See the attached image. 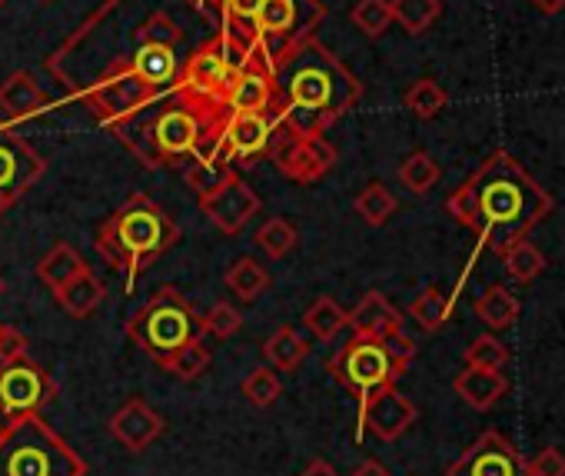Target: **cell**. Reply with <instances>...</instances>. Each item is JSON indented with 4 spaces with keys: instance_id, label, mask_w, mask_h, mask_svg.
Masks as SVG:
<instances>
[{
    "instance_id": "6da1fadb",
    "label": "cell",
    "mask_w": 565,
    "mask_h": 476,
    "mask_svg": "<svg viewBox=\"0 0 565 476\" xmlns=\"http://www.w3.org/2000/svg\"><path fill=\"white\" fill-rule=\"evenodd\" d=\"M446 210L479 236L482 247L502 257L555 210V200L512 154L495 150L449 193Z\"/></svg>"
},
{
    "instance_id": "7a4b0ae2",
    "label": "cell",
    "mask_w": 565,
    "mask_h": 476,
    "mask_svg": "<svg viewBox=\"0 0 565 476\" xmlns=\"http://www.w3.org/2000/svg\"><path fill=\"white\" fill-rule=\"evenodd\" d=\"M273 74L279 84L276 127L297 137H323V130L350 114L363 97L356 74L317 38L290 51Z\"/></svg>"
},
{
    "instance_id": "3957f363",
    "label": "cell",
    "mask_w": 565,
    "mask_h": 476,
    "mask_svg": "<svg viewBox=\"0 0 565 476\" xmlns=\"http://www.w3.org/2000/svg\"><path fill=\"white\" fill-rule=\"evenodd\" d=\"M177 241V220L153 197L134 193L97 226L94 247L114 271L127 274V281H137L153 261L173 251Z\"/></svg>"
},
{
    "instance_id": "277c9868",
    "label": "cell",
    "mask_w": 565,
    "mask_h": 476,
    "mask_svg": "<svg viewBox=\"0 0 565 476\" xmlns=\"http://www.w3.org/2000/svg\"><path fill=\"white\" fill-rule=\"evenodd\" d=\"M87 459L41 413L0 430V476H87Z\"/></svg>"
},
{
    "instance_id": "5b68a950",
    "label": "cell",
    "mask_w": 565,
    "mask_h": 476,
    "mask_svg": "<svg viewBox=\"0 0 565 476\" xmlns=\"http://www.w3.org/2000/svg\"><path fill=\"white\" fill-rule=\"evenodd\" d=\"M127 337L147 357L163 360L177 347H183L190 340H203V314L177 287H160L127 320Z\"/></svg>"
},
{
    "instance_id": "8992f818",
    "label": "cell",
    "mask_w": 565,
    "mask_h": 476,
    "mask_svg": "<svg viewBox=\"0 0 565 476\" xmlns=\"http://www.w3.org/2000/svg\"><path fill=\"white\" fill-rule=\"evenodd\" d=\"M170 91V87H167ZM84 107L94 114L97 124H104L110 134L120 130L124 124H130L134 117H140L163 91L153 87L134 64L130 54L110 57V64L87 84L77 91Z\"/></svg>"
},
{
    "instance_id": "52a82bcc",
    "label": "cell",
    "mask_w": 565,
    "mask_h": 476,
    "mask_svg": "<svg viewBox=\"0 0 565 476\" xmlns=\"http://www.w3.org/2000/svg\"><path fill=\"white\" fill-rule=\"evenodd\" d=\"M323 21H327L323 0H263L259 14L249 24L256 54L269 67H276L290 51L313 41Z\"/></svg>"
},
{
    "instance_id": "ba28073f",
    "label": "cell",
    "mask_w": 565,
    "mask_h": 476,
    "mask_svg": "<svg viewBox=\"0 0 565 476\" xmlns=\"http://www.w3.org/2000/svg\"><path fill=\"white\" fill-rule=\"evenodd\" d=\"M327 370L356 400L370 396L380 387H393L406 373V367L393 357L386 337L383 340H376V337H353L350 343H343L330 357Z\"/></svg>"
},
{
    "instance_id": "9c48e42d",
    "label": "cell",
    "mask_w": 565,
    "mask_h": 476,
    "mask_svg": "<svg viewBox=\"0 0 565 476\" xmlns=\"http://www.w3.org/2000/svg\"><path fill=\"white\" fill-rule=\"evenodd\" d=\"M57 390V380L31 353L0 360V420L4 423L41 413Z\"/></svg>"
},
{
    "instance_id": "30bf717a",
    "label": "cell",
    "mask_w": 565,
    "mask_h": 476,
    "mask_svg": "<svg viewBox=\"0 0 565 476\" xmlns=\"http://www.w3.org/2000/svg\"><path fill=\"white\" fill-rule=\"evenodd\" d=\"M266 157L276 163V170L282 177L294 180V183H317L340 160L337 147L327 137H297V134H287L282 127H276Z\"/></svg>"
},
{
    "instance_id": "8fae6325",
    "label": "cell",
    "mask_w": 565,
    "mask_h": 476,
    "mask_svg": "<svg viewBox=\"0 0 565 476\" xmlns=\"http://www.w3.org/2000/svg\"><path fill=\"white\" fill-rule=\"evenodd\" d=\"M44 157L14 127L0 120V213L11 210L44 177Z\"/></svg>"
},
{
    "instance_id": "7c38bea8",
    "label": "cell",
    "mask_w": 565,
    "mask_h": 476,
    "mask_svg": "<svg viewBox=\"0 0 565 476\" xmlns=\"http://www.w3.org/2000/svg\"><path fill=\"white\" fill-rule=\"evenodd\" d=\"M233 77H236V71L226 61L223 41H220V34H213L206 44H200L190 54L186 64H180V77H177L173 87L183 91V94H190V97L223 104V94H226V87H230Z\"/></svg>"
},
{
    "instance_id": "4fadbf2b",
    "label": "cell",
    "mask_w": 565,
    "mask_h": 476,
    "mask_svg": "<svg viewBox=\"0 0 565 476\" xmlns=\"http://www.w3.org/2000/svg\"><path fill=\"white\" fill-rule=\"evenodd\" d=\"M419 420V406L403 396L393 387H380L373 390L370 396L360 400V430H356V440H363V433H373L376 440L383 443H396L403 433H409Z\"/></svg>"
},
{
    "instance_id": "5bb4252c",
    "label": "cell",
    "mask_w": 565,
    "mask_h": 476,
    "mask_svg": "<svg viewBox=\"0 0 565 476\" xmlns=\"http://www.w3.org/2000/svg\"><path fill=\"white\" fill-rule=\"evenodd\" d=\"M276 134V114H226L220 130V160L249 167L266 157Z\"/></svg>"
},
{
    "instance_id": "9a60e30c",
    "label": "cell",
    "mask_w": 565,
    "mask_h": 476,
    "mask_svg": "<svg viewBox=\"0 0 565 476\" xmlns=\"http://www.w3.org/2000/svg\"><path fill=\"white\" fill-rule=\"evenodd\" d=\"M446 476H525V459L502 433L486 430L456 463H449Z\"/></svg>"
},
{
    "instance_id": "2e32d148",
    "label": "cell",
    "mask_w": 565,
    "mask_h": 476,
    "mask_svg": "<svg viewBox=\"0 0 565 476\" xmlns=\"http://www.w3.org/2000/svg\"><path fill=\"white\" fill-rule=\"evenodd\" d=\"M223 107L230 114H276L279 107V84L273 67L253 54L249 64L230 81L226 94H223Z\"/></svg>"
},
{
    "instance_id": "e0dca14e",
    "label": "cell",
    "mask_w": 565,
    "mask_h": 476,
    "mask_svg": "<svg viewBox=\"0 0 565 476\" xmlns=\"http://www.w3.org/2000/svg\"><path fill=\"white\" fill-rule=\"evenodd\" d=\"M200 210L206 213V220H210L220 233L233 236V233H239V230L259 213V197H256V190H253L249 183H243V177L236 173V177H230L223 187H216L213 193L200 197Z\"/></svg>"
},
{
    "instance_id": "ac0fdd59",
    "label": "cell",
    "mask_w": 565,
    "mask_h": 476,
    "mask_svg": "<svg viewBox=\"0 0 565 476\" xmlns=\"http://www.w3.org/2000/svg\"><path fill=\"white\" fill-rule=\"evenodd\" d=\"M107 430L110 436L127 449V453H143L150 449L163 430H167V420L143 400V396H130L110 420H107Z\"/></svg>"
},
{
    "instance_id": "d6986e66",
    "label": "cell",
    "mask_w": 565,
    "mask_h": 476,
    "mask_svg": "<svg viewBox=\"0 0 565 476\" xmlns=\"http://www.w3.org/2000/svg\"><path fill=\"white\" fill-rule=\"evenodd\" d=\"M347 327L353 330V337H376V340H383V337L403 330V314L386 300V294L370 290L350 310V324Z\"/></svg>"
},
{
    "instance_id": "ffe728a7",
    "label": "cell",
    "mask_w": 565,
    "mask_h": 476,
    "mask_svg": "<svg viewBox=\"0 0 565 476\" xmlns=\"http://www.w3.org/2000/svg\"><path fill=\"white\" fill-rule=\"evenodd\" d=\"M452 390H456V396H459L469 410L486 413V410H492V406L509 393V380H505V373H502V370H479V367H466L462 373H456Z\"/></svg>"
},
{
    "instance_id": "44dd1931",
    "label": "cell",
    "mask_w": 565,
    "mask_h": 476,
    "mask_svg": "<svg viewBox=\"0 0 565 476\" xmlns=\"http://www.w3.org/2000/svg\"><path fill=\"white\" fill-rule=\"evenodd\" d=\"M51 97L44 94V87L38 84V77L31 71H14L4 84H0V110L8 117H34L41 110H47Z\"/></svg>"
},
{
    "instance_id": "7402d4cb",
    "label": "cell",
    "mask_w": 565,
    "mask_h": 476,
    "mask_svg": "<svg viewBox=\"0 0 565 476\" xmlns=\"http://www.w3.org/2000/svg\"><path fill=\"white\" fill-rule=\"evenodd\" d=\"M310 350H313L310 340H307L303 334H297L294 327H276V330L263 340V347H259L266 367H273V370H279V373H294V370L310 357Z\"/></svg>"
},
{
    "instance_id": "603a6c76",
    "label": "cell",
    "mask_w": 565,
    "mask_h": 476,
    "mask_svg": "<svg viewBox=\"0 0 565 476\" xmlns=\"http://www.w3.org/2000/svg\"><path fill=\"white\" fill-rule=\"evenodd\" d=\"M130 64L160 91L173 87L177 77H180V57L167 44H137L134 54H130Z\"/></svg>"
},
{
    "instance_id": "cb8c5ba5",
    "label": "cell",
    "mask_w": 565,
    "mask_h": 476,
    "mask_svg": "<svg viewBox=\"0 0 565 476\" xmlns=\"http://www.w3.org/2000/svg\"><path fill=\"white\" fill-rule=\"evenodd\" d=\"M84 271H90L87 261H84L67 241H57V244L38 261V277H41V284H47L54 294H57L61 287H67L74 277H81Z\"/></svg>"
},
{
    "instance_id": "d4e9b609",
    "label": "cell",
    "mask_w": 565,
    "mask_h": 476,
    "mask_svg": "<svg viewBox=\"0 0 565 476\" xmlns=\"http://www.w3.org/2000/svg\"><path fill=\"white\" fill-rule=\"evenodd\" d=\"M54 297H57V304H61L74 320H84V317H90V314L104 304L107 287H104L90 271H84V274H81V277H74L67 287H61Z\"/></svg>"
},
{
    "instance_id": "484cf974",
    "label": "cell",
    "mask_w": 565,
    "mask_h": 476,
    "mask_svg": "<svg viewBox=\"0 0 565 476\" xmlns=\"http://www.w3.org/2000/svg\"><path fill=\"white\" fill-rule=\"evenodd\" d=\"M223 281H226L230 294H233L236 300H243V304H256V300L266 294V287L273 284L269 271H266L256 257H239V261H233Z\"/></svg>"
},
{
    "instance_id": "4316f807",
    "label": "cell",
    "mask_w": 565,
    "mask_h": 476,
    "mask_svg": "<svg viewBox=\"0 0 565 476\" xmlns=\"http://www.w3.org/2000/svg\"><path fill=\"white\" fill-rule=\"evenodd\" d=\"M476 317L489 327V330H509L512 324H515V317H519V300H515V294L509 290V287H502V284H492V287H486L482 290V297L476 300Z\"/></svg>"
},
{
    "instance_id": "83f0119b",
    "label": "cell",
    "mask_w": 565,
    "mask_h": 476,
    "mask_svg": "<svg viewBox=\"0 0 565 476\" xmlns=\"http://www.w3.org/2000/svg\"><path fill=\"white\" fill-rule=\"evenodd\" d=\"M253 244L269 257V261H282L287 254L297 251L300 244V230L287 220V216H269L259 223V230L253 233Z\"/></svg>"
},
{
    "instance_id": "f1b7e54d",
    "label": "cell",
    "mask_w": 565,
    "mask_h": 476,
    "mask_svg": "<svg viewBox=\"0 0 565 476\" xmlns=\"http://www.w3.org/2000/svg\"><path fill=\"white\" fill-rule=\"evenodd\" d=\"M350 324V310H343L333 297H317L307 314H303V327L320 340V343H333L340 330H347Z\"/></svg>"
},
{
    "instance_id": "f546056e",
    "label": "cell",
    "mask_w": 565,
    "mask_h": 476,
    "mask_svg": "<svg viewBox=\"0 0 565 476\" xmlns=\"http://www.w3.org/2000/svg\"><path fill=\"white\" fill-rule=\"evenodd\" d=\"M157 367H160L163 373L183 380V383H193V380H200V377L206 373V367H210V350L203 347V340H190V343L177 347L173 353H167L163 360H157Z\"/></svg>"
},
{
    "instance_id": "4dcf8cb0",
    "label": "cell",
    "mask_w": 565,
    "mask_h": 476,
    "mask_svg": "<svg viewBox=\"0 0 565 476\" xmlns=\"http://www.w3.org/2000/svg\"><path fill=\"white\" fill-rule=\"evenodd\" d=\"M390 4H393V24H399L409 38L426 34L443 14V0H390Z\"/></svg>"
},
{
    "instance_id": "1f68e13d",
    "label": "cell",
    "mask_w": 565,
    "mask_h": 476,
    "mask_svg": "<svg viewBox=\"0 0 565 476\" xmlns=\"http://www.w3.org/2000/svg\"><path fill=\"white\" fill-rule=\"evenodd\" d=\"M396 193L386 187V183H380V180H373V183H366L360 193H356V200H353V210L363 216V223H370V226H383V223H390V216L396 213Z\"/></svg>"
},
{
    "instance_id": "d6a6232c",
    "label": "cell",
    "mask_w": 565,
    "mask_h": 476,
    "mask_svg": "<svg viewBox=\"0 0 565 476\" xmlns=\"http://www.w3.org/2000/svg\"><path fill=\"white\" fill-rule=\"evenodd\" d=\"M502 267H505V274H509V281H515V284H532L535 277H542V271L548 267L545 264V254L529 241H519L515 247H509L505 254H502Z\"/></svg>"
},
{
    "instance_id": "836d02e7",
    "label": "cell",
    "mask_w": 565,
    "mask_h": 476,
    "mask_svg": "<svg viewBox=\"0 0 565 476\" xmlns=\"http://www.w3.org/2000/svg\"><path fill=\"white\" fill-rule=\"evenodd\" d=\"M439 177H443V170H439L436 157L426 154V150H413V154L399 163V183H403L409 193H416V197L429 193V190L439 183Z\"/></svg>"
},
{
    "instance_id": "e575fe53",
    "label": "cell",
    "mask_w": 565,
    "mask_h": 476,
    "mask_svg": "<svg viewBox=\"0 0 565 476\" xmlns=\"http://www.w3.org/2000/svg\"><path fill=\"white\" fill-rule=\"evenodd\" d=\"M449 314H452V297H446L439 287H426V290L409 304V317H413L426 334L443 330L446 320H449Z\"/></svg>"
},
{
    "instance_id": "d590c367",
    "label": "cell",
    "mask_w": 565,
    "mask_h": 476,
    "mask_svg": "<svg viewBox=\"0 0 565 476\" xmlns=\"http://www.w3.org/2000/svg\"><path fill=\"white\" fill-rule=\"evenodd\" d=\"M403 104H406V110H409L413 117H419V120H433V117H439V114L446 110L449 94H446L433 77H419V81L403 94Z\"/></svg>"
},
{
    "instance_id": "8d00e7d4",
    "label": "cell",
    "mask_w": 565,
    "mask_h": 476,
    "mask_svg": "<svg viewBox=\"0 0 565 476\" xmlns=\"http://www.w3.org/2000/svg\"><path fill=\"white\" fill-rule=\"evenodd\" d=\"M350 21L360 28L363 38L380 41L393 28V4L390 0H356V8L350 11Z\"/></svg>"
},
{
    "instance_id": "74e56055",
    "label": "cell",
    "mask_w": 565,
    "mask_h": 476,
    "mask_svg": "<svg viewBox=\"0 0 565 476\" xmlns=\"http://www.w3.org/2000/svg\"><path fill=\"white\" fill-rule=\"evenodd\" d=\"M230 177H236V167H230V163H220V160H190L186 163V170H183V180H186V187L196 193V197H206V193H213L216 187H223Z\"/></svg>"
},
{
    "instance_id": "f35d334b",
    "label": "cell",
    "mask_w": 565,
    "mask_h": 476,
    "mask_svg": "<svg viewBox=\"0 0 565 476\" xmlns=\"http://www.w3.org/2000/svg\"><path fill=\"white\" fill-rule=\"evenodd\" d=\"M134 41L137 44H167V47H177L183 41V28L170 14L153 11L150 18L140 21V28L134 31Z\"/></svg>"
},
{
    "instance_id": "ab89813d",
    "label": "cell",
    "mask_w": 565,
    "mask_h": 476,
    "mask_svg": "<svg viewBox=\"0 0 565 476\" xmlns=\"http://www.w3.org/2000/svg\"><path fill=\"white\" fill-rule=\"evenodd\" d=\"M239 390H243V396H246L253 406L266 410V406H273V403L279 400L282 383H279V377H276L273 367H256V370H249V377L243 380Z\"/></svg>"
},
{
    "instance_id": "60d3db41",
    "label": "cell",
    "mask_w": 565,
    "mask_h": 476,
    "mask_svg": "<svg viewBox=\"0 0 565 476\" xmlns=\"http://www.w3.org/2000/svg\"><path fill=\"white\" fill-rule=\"evenodd\" d=\"M509 363V347L495 334H482L466 347V367L479 370H502Z\"/></svg>"
},
{
    "instance_id": "b9f144b4",
    "label": "cell",
    "mask_w": 565,
    "mask_h": 476,
    "mask_svg": "<svg viewBox=\"0 0 565 476\" xmlns=\"http://www.w3.org/2000/svg\"><path fill=\"white\" fill-rule=\"evenodd\" d=\"M243 327V317L233 304L226 300H216L206 314H203V334L216 337V340H230L236 330Z\"/></svg>"
},
{
    "instance_id": "7bdbcfd3",
    "label": "cell",
    "mask_w": 565,
    "mask_h": 476,
    "mask_svg": "<svg viewBox=\"0 0 565 476\" xmlns=\"http://www.w3.org/2000/svg\"><path fill=\"white\" fill-rule=\"evenodd\" d=\"M525 476H565V453L558 446H542L525 459Z\"/></svg>"
},
{
    "instance_id": "ee69618b",
    "label": "cell",
    "mask_w": 565,
    "mask_h": 476,
    "mask_svg": "<svg viewBox=\"0 0 565 476\" xmlns=\"http://www.w3.org/2000/svg\"><path fill=\"white\" fill-rule=\"evenodd\" d=\"M263 0H220V24H243L249 28L259 14Z\"/></svg>"
},
{
    "instance_id": "f6af8a7d",
    "label": "cell",
    "mask_w": 565,
    "mask_h": 476,
    "mask_svg": "<svg viewBox=\"0 0 565 476\" xmlns=\"http://www.w3.org/2000/svg\"><path fill=\"white\" fill-rule=\"evenodd\" d=\"M18 353H28V337L8 324H0V360L18 357Z\"/></svg>"
},
{
    "instance_id": "bcb514c9",
    "label": "cell",
    "mask_w": 565,
    "mask_h": 476,
    "mask_svg": "<svg viewBox=\"0 0 565 476\" xmlns=\"http://www.w3.org/2000/svg\"><path fill=\"white\" fill-rule=\"evenodd\" d=\"M300 476H343V473H340L330 459H310L307 469H303Z\"/></svg>"
},
{
    "instance_id": "7dc6e473",
    "label": "cell",
    "mask_w": 565,
    "mask_h": 476,
    "mask_svg": "<svg viewBox=\"0 0 565 476\" xmlns=\"http://www.w3.org/2000/svg\"><path fill=\"white\" fill-rule=\"evenodd\" d=\"M353 476H390V469H386L380 459H373V456H370V459H363V463L353 469Z\"/></svg>"
},
{
    "instance_id": "c3c4849f",
    "label": "cell",
    "mask_w": 565,
    "mask_h": 476,
    "mask_svg": "<svg viewBox=\"0 0 565 476\" xmlns=\"http://www.w3.org/2000/svg\"><path fill=\"white\" fill-rule=\"evenodd\" d=\"M529 4H532L539 14H545V18H555V14L565 11V0H529Z\"/></svg>"
},
{
    "instance_id": "681fc988",
    "label": "cell",
    "mask_w": 565,
    "mask_h": 476,
    "mask_svg": "<svg viewBox=\"0 0 565 476\" xmlns=\"http://www.w3.org/2000/svg\"><path fill=\"white\" fill-rule=\"evenodd\" d=\"M193 8L203 11L206 18H220V0H193Z\"/></svg>"
},
{
    "instance_id": "f907efd6",
    "label": "cell",
    "mask_w": 565,
    "mask_h": 476,
    "mask_svg": "<svg viewBox=\"0 0 565 476\" xmlns=\"http://www.w3.org/2000/svg\"><path fill=\"white\" fill-rule=\"evenodd\" d=\"M4 290H8V281H4V277H0V294H4Z\"/></svg>"
},
{
    "instance_id": "816d5d0a",
    "label": "cell",
    "mask_w": 565,
    "mask_h": 476,
    "mask_svg": "<svg viewBox=\"0 0 565 476\" xmlns=\"http://www.w3.org/2000/svg\"><path fill=\"white\" fill-rule=\"evenodd\" d=\"M4 4H8V0H0V8H4Z\"/></svg>"
},
{
    "instance_id": "f5cc1de1",
    "label": "cell",
    "mask_w": 565,
    "mask_h": 476,
    "mask_svg": "<svg viewBox=\"0 0 565 476\" xmlns=\"http://www.w3.org/2000/svg\"><path fill=\"white\" fill-rule=\"evenodd\" d=\"M41 4H51V0H41Z\"/></svg>"
},
{
    "instance_id": "db71d44e",
    "label": "cell",
    "mask_w": 565,
    "mask_h": 476,
    "mask_svg": "<svg viewBox=\"0 0 565 476\" xmlns=\"http://www.w3.org/2000/svg\"><path fill=\"white\" fill-rule=\"evenodd\" d=\"M0 430H4V420H0Z\"/></svg>"
}]
</instances>
